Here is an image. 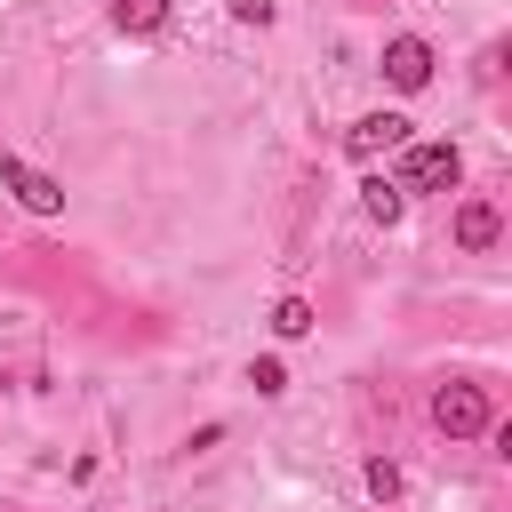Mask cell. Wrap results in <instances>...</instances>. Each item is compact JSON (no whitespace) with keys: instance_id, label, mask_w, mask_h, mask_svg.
<instances>
[{"instance_id":"cell-1","label":"cell","mask_w":512,"mask_h":512,"mask_svg":"<svg viewBox=\"0 0 512 512\" xmlns=\"http://www.w3.org/2000/svg\"><path fill=\"white\" fill-rule=\"evenodd\" d=\"M456 176H464V152L456 144H400V192H456Z\"/></svg>"},{"instance_id":"cell-2","label":"cell","mask_w":512,"mask_h":512,"mask_svg":"<svg viewBox=\"0 0 512 512\" xmlns=\"http://www.w3.org/2000/svg\"><path fill=\"white\" fill-rule=\"evenodd\" d=\"M432 424H440L448 440H472V432H488L496 416H488V392H480V384H440V392H432Z\"/></svg>"},{"instance_id":"cell-3","label":"cell","mask_w":512,"mask_h":512,"mask_svg":"<svg viewBox=\"0 0 512 512\" xmlns=\"http://www.w3.org/2000/svg\"><path fill=\"white\" fill-rule=\"evenodd\" d=\"M400 144H408V120H400V112H368V120L344 128V152H352V160H384V152H400Z\"/></svg>"},{"instance_id":"cell-4","label":"cell","mask_w":512,"mask_h":512,"mask_svg":"<svg viewBox=\"0 0 512 512\" xmlns=\"http://www.w3.org/2000/svg\"><path fill=\"white\" fill-rule=\"evenodd\" d=\"M384 80H392L400 96H416V88L432 80V48H424L416 32H400V40H384Z\"/></svg>"},{"instance_id":"cell-5","label":"cell","mask_w":512,"mask_h":512,"mask_svg":"<svg viewBox=\"0 0 512 512\" xmlns=\"http://www.w3.org/2000/svg\"><path fill=\"white\" fill-rule=\"evenodd\" d=\"M0 184H8L32 216H56V208H64V184H56V176H40V168H24V160H0Z\"/></svg>"},{"instance_id":"cell-6","label":"cell","mask_w":512,"mask_h":512,"mask_svg":"<svg viewBox=\"0 0 512 512\" xmlns=\"http://www.w3.org/2000/svg\"><path fill=\"white\" fill-rule=\"evenodd\" d=\"M496 232H504V216H496L488 200H464V208H456V240H464V248H496Z\"/></svg>"},{"instance_id":"cell-7","label":"cell","mask_w":512,"mask_h":512,"mask_svg":"<svg viewBox=\"0 0 512 512\" xmlns=\"http://www.w3.org/2000/svg\"><path fill=\"white\" fill-rule=\"evenodd\" d=\"M360 208H368V224H400V208H408V192H400L392 176H368V184H360Z\"/></svg>"},{"instance_id":"cell-8","label":"cell","mask_w":512,"mask_h":512,"mask_svg":"<svg viewBox=\"0 0 512 512\" xmlns=\"http://www.w3.org/2000/svg\"><path fill=\"white\" fill-rule=\"evenodd\" d=\"M112 24L144 40V32H160V24H168V0H112Z\"/></svg>"},{"instance_id":"cell-9","label":"cell","mask_w":512,"mask_h":512,"mask_svg":"<svg viewBox=\"0 0 512 512\" xmlns=\"http://www.w3.org/2000/svg\"><path fill=\"white\" fill-rule=\"evenodd\" d=\"M272 336H312V304L304 296H280L272 304Z\"/></svg>"},{"instance_id":"cell-10","label":"cell","mask_w":512,"mask_h":512,"mask_svg":"<svg viewBox=\"0 0 512 512\" xmlns=\"http://www.w3.org/2000/svg\"><path fill=\"white\" fill-rule=\"evenodd\" d=\"M368 496H376V504H392V496H400V464H392V456H376V464H368Z\"/></svg>"},{"instance_id":"cell-11","label":"cell","mask_w":512,"mask_h":512,"mask_svg":"<svg viewBox=\"0 0 512 512\" xmlns=\"http://www.w3.org/2000/svg\"><path fill=\"white\" fill-rule=\"evenodd\" d=\"M248 384H256V392H288V368H280V360H248Z\"/></svg>"},{"instance_id":"cell-12","label":"cell","mask_w":512,"mask_h":512,"mask_svg":"<svg viewBox=\"0 0 512 512\" xmlns=\"http://www.w3.org/2000/svg\"><path fill=\"white\" fill-rule=\"evenodd\" d=\"M224 8H232L240 24H272V0H224Z\"/></svg>"}]
</instances>
